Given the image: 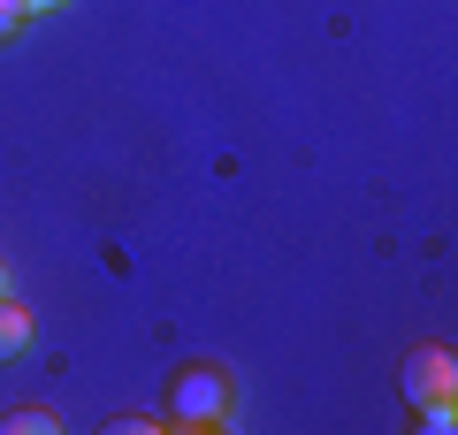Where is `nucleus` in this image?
Instances as JSON below:
<instances>
[{
    "mask_svg": "<svg viewBox=\"0 0 458 435\" xmlns=\"http://www.w3.org/2000/svg\"><path fill=\"white\" fill-rule=\"evenodd\" d=\"M54 8H69V0H23V16H54Z\"/></svg>",
    "mask_w": 458,
    "mask_h": 435,
    "instance_id": "0eeeda50",
    "label": "nucleus"
},
{
    "mask_svg": "<svg viewBox=\"0 0 458 435\" xmlns=\"http://www.w3.org/2000/svg\"><path fill=\"white\" fill-rule=\"evenodd\" d=\"M420 428H436V435H451V428H458V413H451V397H443V405H420Z\"/></svg>",
    "mask_w": 458,
    "mask_h": 435,
    "instance_id": "39448f33",
    "label": "nucleus"
},
{
    "mask_svg": "<svg viewBox=\"0 0 458 435\" xmlns=\"http://www.w3.org/2000/svg\"><path fill=\"white\" fill-rule=\"evenodd\" d=\"M168 420L176 428H222L229 420V374L222 367H183L176 397H168Z\"/></svg>",
    "mask_w": 458,
    "mask_h": 435,
    "instance_id": "f257e3e1",
    "label": "nucleus"
},
{
    "mask_svg": "<svg viewBox=\"0 0 458 435\" xmlns=\"http://www.w3.org/2000/svg\"><path fill=\"white\" fill-rule=\"evenodd\" d=\"M0 428H8V435H54V428H62V420H54L47 405H16V413L0 420Z\"/></svg>",
    "mask_w": 458,
    "mask_h": 435,
    "instance_id": "20e7f679",
    "label": "nucleus"
},
{
    "mask_svg": "<svg viewBox=\"0 0 458 435\" xmlns=\"http://www.w3.org/2000/svg\"><path fill=\"white\" fill-rule=\"evenodd\" d=\"M23 31V0H0V38H16Z\"/></svg>",
    "mask_w": 458,
    "mask_h": 435,
    "instance_id": "423d86ee",
    "label": "nucleus"
},
{
    "mask_svg": "<svg viewBox=\"0 0 458 435\" xmlns=\"http://www.w3.org/2000/svg\"><path fill=\"white\" fill-rule=\"evenodd\" d=\"M23 344H31V313H23L16 298H0V359H16Z\"/></svg>",
    "mask_w": 458,
    "mask_h": 435,
    "instance_id": "7ed1b4c3",
    "label": "nucleus"
},
{
    "mask_svg": "<svg viewBox=\"0 0 458 435\" xmlns=\"http://www.w3.org/2000/svg\"><path fill=\"white\" fill-rule=\"evenodd\" d=\"M0 298H16V275H8V260H0Z\"/></svg>",
    "mask_w": 458,
    "mask_h": 435,
    "instance_id": "6e6552de",
    "label": "nucleus"
},
{
    "mask_svg": "<svg viewBox=\"0 0 458 435\" xmlns=\"http://www.w3.org/2000/svg\"><path fill=\"white\" fill-rule=\"evenodd\" d=\"M458 389V359L443 352V344H420V352L405 359V397L412 405H443Z\"/></svg>",
    "mask_w": 458,
    "mask_h": 435,
    "instance_id": "f03ea898",
    "label": "nucleus"
}]
</instances>
